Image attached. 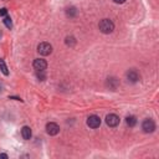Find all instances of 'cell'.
Here are the masks:
<instances>
[{
  "mask_svg": "<svg viewBox=\"0 0 159 159\" xmlns=\"http://www.w3.org/2000/svg\"><path fill=\"white\" fill-rule=\"evenodd\" d=\"M98 27H99V31L102 34H111L114 30V24L109 19H103L99 21Z\"/></svg>",
  "mask_w": 159,
  "mask_h": 159,
  "instance_id": "1",
  "label": "cell"
},
{
  "mask_svg": "<svg viewBox=\"0 0 159 159\" xmlns=\"http://www.w3.org/2000/svg\"><path fill=\"white\" fill-rule=\"evenodd\" d=\"M37 52L42 56H47L52 52V46L48 42H40L37 46Z\"/></svg>",
  "mask_w": 159,
  "mask_h": 159,
  "instance_id": "2",
  "label": "cell"
},
{
  "mask_svg": "<svg viewBox=\"0 0 159 159\" xmlns=\"http://www.w3.org/2000/svg\"><path fill=\"white\" fill-rule=\"evenodd\" d=\"M87 125L89 127V128H98L99 125H101V118L98 117V116H96V114H92V116H89L88 118H87Z\"/></svg>",
  "mask_w": 159,
  "mask_h": 159,
  "instance_id": "3",
  "label": "cell"
},
{
  "mask_svg": "<svg viewBox=\"0 0 159 159\" xmlns=\"http://www.w3.org/2000/svg\"><path fill=\"white\" fill-rule=\"evenodd\" d=\"M142 129L145 133H153L155 130V123H154V120L153 119H145L142 123Z\"/></svg>",
  "mask_w": 159,
  "mask_h": 159,
  "instance_id": "4",
  "label": "cell"
},
{
  "mask_svg": "<svg viewBox=\"0 0 159 159\" xmlns=\"http://www.w3.org/2000/svg\"><path fill=\"white\" fill-rule=\"evenodd\" d=\"M106 123L109 127H117L119 124V117L117 114H114V113H111V114H108L106 117Z\"/></svg>",
  "mask_w": 159,
  "mask_h": 159,
  "instance_id": "5",
  "label": "cell"
},
{
  "mask_svg": "<svg viewBox=\"0 0 159 159\" xmlns=\"http://www.w3.org/2000/svg\"><path fill=\"white\" fill-rule=\"evenodd\" d=\"M46 132L50 135H56L60 132V127H58V124H56L53 122H50V123L46 124Z\"/></svg>",
  "mask_w": 159,
  "mask_h": 159,
  "instance_id": "6",
  "label": "cell"
},
{
  "mask_svg": "<svg viewBox=\"0 0 159 159\" xmlns=\"http://www.w3.org/2000/svg\"><path fill=\"white\" fill-rule=\"evenodd\" d=\"M34 67H35V70H37V71H45L46 67H47V62H46L43 58H36V60L34 61Z\"/></svg>",
  "mask_w": 159,
  "mask_h": 159,
  "instance_id": "7",
  "label": "cell"
},
{
  "mask_svg": "<svg viewBox=\"0 0 159 159\" xmlns=\"http://www.w3.org/2000/svg\"><path fill=\"white\" fill-rule=\"evenodd\" d=\"M127 78H128L129 82L135 83V82H138V80H139V75H138L137 71H134V70H129V71L127 72Z\"/></svg>",
  "mask_w": 159,
  "mask_h": 159,
  "instance_id": "8",
  "label": "cell"
},
{
  "mask_svg": "<svg viewBox=\"0 0 159 159\" xmlns=\"http://www.w3.org/2000/svg\"><path fill=\"white\" fill-rule=\"evenodd\" d=\"M21 135H22V138H24L25 140H29V139L31 138V135H32L30 127H27V125H24V127L21 128Z\"/></svg>",
  "mask_w": 159,
  "mask_h": 159,
  "instance_id": "9",
  "label": "cell"
},
{
  "mask_svg": "<svg viewBox=\"0 0 159 159\" xmlns=\"http://www.w3.org/2000/svg\"><path fill=\"white\" fill-rule=\"evenodd\" d=\"M107 86H108L111 89H116L117 86H118L117 78H108V80H107Z\"/></svg>",
  "mask_w": 159,
  "mask_h": 159,
  "instance_id": "10",
  "label": "cell"
},
{
  "mask_svg": "<svg viewBox=\"0 0 159 159\" xmlns=\"http://www.w3.org/2000/svg\"><path fill=\"white\" fill-rule=\"evenodd\" d=\"M125 123L129 125V127H134L137 124V118L134 116H129L125 118Z\"/></svg>",
  "mask_w": 159,
  "mask_h": 159,
  "instance_id": "11",
  "label": "cell"
},
{
  "mask_svg": "<svg viewBox=\"0 0 159 159\" xmlns=\"http://www.w3.org/2000/svg\"><path fill=\"white\" fill-rule=\"evenodd\" d=\"M0 70H1V72H2L5 76H7V75H9L7 66H6V63H5V61H4L2 58H0Z\"/></svg>",
  "mask_w": 159,
  "mask_h": 159,
  "instance_id": "12",
  "label": "cell"
},
{
  "mask_svg": "<svg viewBox=\"0 0 159 159\" xmlns=\"http://www.w3.org/2000/svg\"><path fill=\"white\" fill-rule=\"evenodd\" d=\"M66 14H67V16H70V17H73V16H76V14H77V10H76V7L71 6V7H68V9L66 10Z\"/></svg>",
  "mask_w": 159,
  "mask_h": 159,
  "instance_id": "13",
  "label": "cell"
},
{
  "mask_svg": "<svg viewBox=\"0 0 159 159\" xmlns=\"http://www.w3.org/2000/svg\"><path fill=\"white\" fill-rule=\"evenodd\" d=\"M2 21H4V24H5V26H6L7 29H11V27H12V21H11V19H10V16L6 15Z\"/></svg>",
  "mask_w": 159,
  "mask_h": 159,
  "instance_id": "14",
  "label": "cell"
},
{
  "mask_svg": "<svg viewBox=\"0 0 159 159\" xmlns=\"http://www.w3.org/2000/svg\"><path fill=\"white\" fill-rule=\"evenodd\" d=\"M65 42H66V45H67V46H73V45L76 43V40H75V37H73V36H67Z\"/></svg>",
  "mask_w": 159,
  "mask_h": 159,
  "instance_id": "15",
  "label": "cell"
},
{
  "mask_svg": "<svg viewBox=\"0 0 159 159\" xmlns=\"http://www.w3.org/2000/svg\"><path fill=\"white\" fill-rule=\"evenodd\" d=\"M6 15H7V10L5 7L0 9V16H6Z\"/></svg>",
  "mask_w": 159,
  "mask_h": 159,
  "instance_id": "16",
  "label": "cell"
},
{
  "mask_svg": "<svg viewBox=\"0 0 159 159\" xmlns=\"http://www.w3.org/2000/svg\"><path fill=\"white\" fill-rule=\"evenodd\" d=\"M113 1H114L116 4H123V2L125 1V0H113Z\"/></svg>",
  "mask_w": 159,
  "mask_h": 159,
  "instance_id": "17",
  "label": "cell"
},
{
  "mask_svg": "<svg viewBox=\"0 0 159 159\" xmlns=\"http://www.w3.org/2000/svg\"><path fill=\"white\" fill-rule=\"evenodd\" d=\"M0 158H5V159H6V158H7V154H4V153H1V154H0Z\"/></svg>",
  "mask_w": 159,
  "mask_h": 159,
  "instance_id": "18",
  "label": "cell"
},
{
  "mask_svg": "<svg viewBox=\"0 0 159 159\" xmlns=\"http://www.w3.org/2000/svg\"><path fill=\"white\" fill-rule=\"evenodd\" d=\"M0 36H1V31H0Z\"/></svg>",
  "mask_w": 159,
  "mask_h": 159,
  "instance_id": "19",
  "label": "cell"
}]
</instances>
